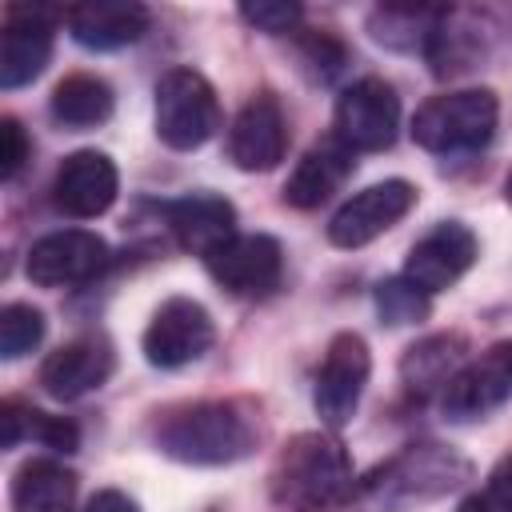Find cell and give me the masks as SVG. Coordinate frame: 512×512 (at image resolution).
<instances>
[{
  "label": "cell",
  "mask_w": 512,
  "mask_h": 512,
  "mask_svg": "<svg viewBox=\"0 0 512 512\" xmlns=\"http://www.w3.org/2000/svg\"><path fill=\"white\" fill-rule=\"evenodd\" d=\"M268 492L284 512H328L352 504L356 472L332 432H300L280 448L268 472Z\"/></svg>",
  "instance_id": "6da1fadb"
},
{
  "label": "cell",
  "mask_w": 512,
  "mask_h": 512,
  "mask_svg": "<svg viewBox=\"0 0 512 512\" xmlns=\"http://www.w3.org/2000/svg\"><path fill=\"white\" fill-rule=\"evenodd\" d=\"M468 476H472V464L456 448L424 440V444L400 448L396 456L376 464L364 480H356L352 504L364 512H404L456 492Z\"/></svg>",
  "instance_id": "7a4b0ae2"
},
{
  "label": "cell",
  "mask_w": 512,
  "mask_h": 512,
  "mask_svg": "<svg viewBox=\"0 0 512 512\" xmlns=\"http://www.w3.org/2000/svg\"><path fill=\"white\" fill-rule=\"evenodd\" d=\"M260 440L256 416L236 400H200L156 428V448L180 464L220 468L244 460Z\"/></svg>",
  "instance_id": "3957f363"
},
{
  "label": "cell",
  "mask_w": 512,
  "mask_h": 512,
  "mask_svg": "<svg viewBox=\"0 0 512 512\" xmlns=\"http://www.w3.org/2000/svg\"><path fill=\"white\" fill-rule=\"evenodd\" d=\"M496 120H500V104L488 88H460V92L432 96L416 108L412 140L424 152L460 156V152L484 148L496 132Z\"/></svg>",
  "instance_id": "277c9868"
},
{
  "label": "cell",
  "mask_w": 512,
  "mask_h": 512,
  "mask_svg": "<svg viewBox=\"0 0 512 512\" xmlns=\"http://www.w3.org/2000/svg\"><path fill=\"white\" fill-rule=\"evenodd\" d=\"M216 128H220L216 88L196 68H168L156 80V136L176 152H192L208 144Z\"/></svg>",
  "instance_id": "5b68a950"
},
{
  "label": "cell",
  "mask_w": 512,
  "mask_h": 512,
  "mask_svg": "<svg viewBox=\"0 0 512 512\" xmlns=\"http://www.w3.org/2000/svg\"><path fill=\"white\" fill-rule=\"evenodd\" d=\"M332 136L352 152H384L400 132V96L380 76H364L336 96Z\"/></svg>",
  "instance_id": "8992f818"
},
{
  "label": "cell",
  "mask_w": 512,
  "mask_h": 512,
  "mask_svg": "<svg viewBox=\"0 0 512 512\" xmlns=\"http://www.w3.org/2000/svg\"><path fill=\"white\" fill-rule=\"evenodd\" d=\"M212 340H216V328H212L208 308L192 296H168L152 312L140 348L152 368H184L200 360L212 348Z\"/></svg>",
  "instance_id": "52a82bcc"
},
{
  "label": "cell",
  "mask_w": 512,
  "mask_h": 512,
  "mask_svg": "<svg viewBox=\"0 0 512 512\" xmlns=\"http://www.w3.org/2000/svg\"><path fill=\"white\" fill-rule=\"evenodd\" d=\"M508 400H512V340H496L452 376V384L440 392V412L456 424H472Z\"/></svg>",
  "instance_id": "ba28073f"
},
{
  "label": "cell",
  "mask_w": 512,
  "mask_h": 512,
  "mask_svg": "<svg viewBox=\"0 0 512 512\" xmlns=\"http://www.w3.org/2000/svg\"><path fill=\"white\" fill-rule=\"evenodd\" d=\"M368 372H372V356H368L364 336H356V332L332 336V344L320 360V372H316V388H312L316 416L328 428H344L356 416Z\"/></svg>",
  "instance_id": "9c48e42d"
},
{
  "label": "cell",
  "mask_w": 512,
  "mask_h": 512,
  "mask_svg": "<svg viewBox=\"0 0 512 512\" xmlns=\"http://www.w3.org/2000/svg\"><path fill=\"white\" fill-rule=\"evenodd\" d=\"M416 184L408 180H380L348 196L332 220H328V240L336 248H364L376 236H384L392 224H400L416 208Z\"/></svg>",
  "instance_id": "30bf717a"
},
{
  "label": "cell",
  "mask_w": 512,
  "mask_h": 512,
  "mask_svg": "<svg viewBox=\"0 0 512 512\" xmlns=\"http://www.w3.org/2000/svg\"><path fill=\"white\" fill-rule=\"evenodd\" d=\"M64 20L60 8L44 4H12L4 12V36H0V88H24L32 84L48 60H52V28Z\"/></svg>",
  "instance_id": "8fae6325"
},
{
  "label": "cell",
  "mask_w": 512,
  "mask_h": 512,
  "mask_svg": "<svg viewBox=\"0 0 512 512\" xmlns=\"http://www.w3.org/2000/svg\"><path fill=\"white\" fill-rule=\"evenodd\" d=\"M104 264H108L104 236H96L88 228H60V232L40 236L28 248L24 272L40 288H68V284H84V280L100 276Z\"/></svg>",
  "instance_id": "7c38bea8"
},
{
  "label": "cell",
  "mask_w": 512,
  "mask_h": 512,
  "mask_svg": "<svg viewBox=\"0 0 512 512\" xmlns=\"http://www.w3.org/2000/svg\"><path fill=\"white\" fill-rule=\"evenodd\" d=\"M204 268L220 288L236 296H260L276 288L284 272V248L264 232H236L204 256Z\"/></svg>",
  "instance_id": "4fadbf2b"
},
{
  "label": "cell",
  "mask_w": 512,
  "mask_h": 512,
  "mask_svg": "<svg viewBox=\"0 0 512 512\" xmlns=\"http://www.w3.org/2000/svg\"><path fill=\"white\" fill-rule=\"evenodd\" d=\"M120 192V172L112 164V156L96 152V148H80L72 156H64V164L56 168L52 180V204L72 216V220H96L116 204Z\"/></svg>",
  "instance_id": "5bb4252c"
},
{
  "label": "cell",
  "mask_w": 512,
  "mask_h": 512,
  "mask_svg": "<svg viewBox=\"0 0 512 512\" xmlns=\"http://www.w3.org/2000/svg\"><path fill=\"white\" fill-rule=\"evenodd\" d=\"M476 232L468 228V224H460V220H440L432 232H424L416 244H412V252H408V260H404V276L416 284V288H424L428 296L432 292H444V288H452L468 268H472V260H476Z\"/></svg>",
  "instance_id": "9a60e30c"
},
{
  "label": "cell",
  "mask_w": 512,
  "mask_h": 512,
  "mask_svg": "<svg viewBox=\"0 0 512 512\" xmlns=\"http://www.w3.org/2000/svg\"><path fill=\"white\" fill-rule=\"evenodd\" d=\"M284 148H288L284 108L272 92H256L228 128V160L240 172H268L284 160Z\"/></svg>",
  "instance_id": "2e32d148"
},
{
  "label": "cell",
  "mask_w": 512,
  "mask_h": 512,
  "mask_svg": "<svg viewBox=\"0 0 512 512\" xmlns=\"http://www.w3.org/2000/svg\"><path fill=\"white\" fill-rule=\"evenodd\" d=\"M112 368H116V352L104 336H76L56 352H48V360L40 364V388L52 400L68 404L96 392L112 376Z\"/></svg>",
  "instance_id": "e0dca14e"
},
{
  "label": "cell",
  "mask_w": 512,
  "mask_h": 512,
  "mask_svg": "<svg viewBox=\"0 0 512 512\" xmlns=\"http://www.w3.org/2000/svg\"><path fill=\"white\" fill-rule=\"evenodd\" d=\"M64 24L80 48L116 52V48L136 44L148 32L152 12L144 4H132V0H92V4L64 8Z\"/></svg>",
  "instance_id": "ac0fdd59"
},
{
  "label": "cell",
  "mask_w": 512,
  "mask_h": 512,
  "mask_svg": "<svg viewBox=\"0 0 512 512\" xmlns=\"http://www.w3.org/2000/svg\"><path fill=\"white\" fill-rule=\"evenodd\" d=\"M168 232L184 252H196L200 260L220 248L228 236H236V208L216 192H188L164 208Z\"/></svg>",
  "instance_id": "d6986e66"
},
{
  "label": "cell",
  "mask_w": 512,
  "mask_h": 512,
  "mask_svg": "<svg viewBox=\"0 0 512 512\" xmlns=\"http://www.w3.org/2000/svg\"><path fill=\"white\" fill-rule=\"evenodd\" d=\"M352 168H356V152L344 148L336 136H328V140L312 144L296 160V168H292V176L284 184V200L292 208H304V212L320 208L332 192H340V184L352 176Z\"/></svg>",
  "instance_id": "ffe728a7"
},
{
  "label": "cell",
  "mask_w": 512,
  "mask_h": 512,
  "mask_svg": "<svg viewBox=\"0 0 512 512\" xmlns=\"http://www.w3.org/2000/svg\"><path fill=\"white\" fill-rule=\"evenodd\" d=\"M464 364H468V340L460 332H436L416 340L400 356V384L412 396H432L444 392Z\"/></svg>",
  "instance_id": "44dd1931"
},
{
  "label": "cell",
  "mask_w": 512,
  "mask_h": 512,
  "mask_svg": "<svg viewBox=\"0 0 512 512\" xmlns=\"http://www.w3.org/2000/svg\"><path fill=\"white\" fill-rule=\"evenodd\" d=\"M76 472L52 456L24 460L12 476V508L16 512H72Z\"/></svg>",
  "instance_id": "7402d4cb"
},
{
  "label": "cell",
  "mask_w": 512,
  "mask_h": 512,
  "mask_svg": "<svg viewBox=\"0 0 512 512\" xmlns=\"http://www.w3.org/2000/svg\"><path fill=\"white\" fill-rule=\"evenodd\" d=\"M444 12L448 8H440V4H380L368 12V32L376 44H384L392 52H420L424 56Z\"/></svg>",
  "instance_id": "603a6c76"
},
{
  "label": "cell",
  "mask_w": 512,
  "mask_h": 512,
  "mask_svg": "<svg viewBox=\"0 0 512 512\" xmlns=\"http://www.w3.org/2000/svg\"><path fill=\"white\" fill-rule=\"evenodd\" d=\"M48 108H52V120H56V124L80 132V128L104 124V120L112 116V108H116V96H112V88H108L100 76H92V72H72V76H64V80L52 88Z\"/></svg>",
  "instance_id": "cb8c5ba5"
},
{
  "label": "cell",
  "mask_w": 512,
  "mask_h": 512,
  "mask_svg": "<svg viewBox=\"0 0 512 512\" xmlns=\"http://www.w3.org/2000/svg\"><path fill=\"white\" fill-rule=\"evenodd\" d=\"M480 56H484V32H480L476 16L448 8L440 28L432 32V40L424 48V60L432 64L436 76H456V72H468Z\"/></svg>",
  "instance_id": "d4e9b609"
},
{
  "label": "cell",
  "mask_w": 512,
  "mask_h": 512,
  "mask_svg": "<svg viewBox=\"0 0 512 512\" xmlns=\"http://www.w3.org/2000/svg\"><path fill=\"white\" fill-rule=\"evenodd\" d=\"M24 436L40 440L52 452H76L80 448V428L72 420L36 412V408H28L20 400H4L0 404V444L4 448H16Z\"/></svg>",
  "instance_id": "484cf974"
},
{
  "label": "cell",
  "mask_w": 512,
  "mask_h": 512,
  "mask_svg": "<svg viewBox=\"0 0 512 512\" xmlns=\"http://www.w3.org/2000/svg\"><path fill=\"white\" fill-rule=\"evenodd\" d=\"M372 304H376L380 324H388V328L420 324V320H428V312H432L428 292H424V288H416L404 272H400V276L380 280V284H376V292H372Z\"/></svg>",
  "instance_id": "4316f807"
},
{
  "label": "cell",
  "mask_w": 512,
  "mask_h": 512,
  "mask_svg": "<svg viewBox=\"0 0 512 512\" xmlns=\"http://www.w3.org/2000/svg\"><path fill=\"white\" fill-rule=\"evenodd\" d=\"M44 340V312L32 304H4L0 312V356L20 360Z\"/></svg>",
  "instance_id": "83f0119b"
},
{
  "label": "cell",
  "mask_w": 512,
  "mask_h": 512,
  "mask_svg": "<svg viewBox=\"0 0 512 512\" xmlns=\"http://www.w3.org/2000/svg\"><path fill=\"white\" fill-rule=\"evenodd\" d=\"M456 512H512V452H504L492 464L484 484L476 492H468Z\"/></svg>",
  "instance_id": "f1b7e54d"
},
{
  "label": "cell",
  "mask_w": 512,
  "mask_h": 512,
  "mask_svg": "<svg viewBox=\"0 0 512 512\" xmlns=\"http://www.w3.org/2000/svg\"><path fill=\"white\" fill-rule=\"evenodd\" d=\"M300 60H304V68L312 72V80L328 84V80H336V76L348 68V48H344L332 32H308V36L300 40Z\"/></svg>",
  "instance_id": "f546056e"
},
{
  "label": "cell",
  "mask_w": 512,
  "mask_h": 512,
  "mask_svg": "<svg viewBox=\"0 0 512 512\" xmlns=\"http://www.w3.org/2000/svg\"><path fill=\"white\" fill-rule=\"evenodd\" d=\"M240 20L256 32L284 36V32H296V24L304 20V8L296 0H248L240 4Z\"/></svg>",
  "instance_id": "4dcf8cb0"
},
{
  "label": "cell",
  "mask_w": 512,
  "mask_h": 512,
  "mask_svg": "<svg viewBox=\"0 0 512 512\" xmlns=\"http://www.w3.org/2000/svg\"><path fill=\"white\" fill-rule=\"evenodd\" d=\"M28 152H32L28 132L20 128V120H16V116H4V120H0V176H4V180H12V176L24 168Z\"/></svg>",
  "instance_id": "1f68e13d"
},
{
  "label": "cell",
  "mask_w": 512,
  "mask_h": 512,
  "mask_svg": "<svg viewBox=\"0 0 512 512\" xmlns=\"http://www.w3.org/2000/svg\"><path fill=\"white\" fill-rule=\"evenodd\" d=\"M80 512H140V504L128 496V492H116V488H104L96 492Z\"/></svg>",
  "instance_id": "d6a6232c"
},
{
  "label": "cell",
  "mask_w": 512,
  "mask_h": 512,
  "mask_svg": "<svg viewBox=\"0 0 512 512\" xmlns=\"http://www.w3.org/2000/svg\"><path fill=\"white\" fill-rule=\"evenodd\" d=\"M504 200L512 204V172H508V180H504Z\"/></svg>",
  "instance_id": "836d02e7"
}]
</instances>
